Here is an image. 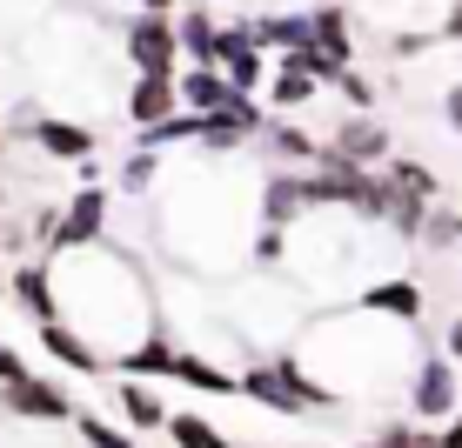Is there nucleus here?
I'll return each mask as SVG.
<instances>
[{
	"label": "nucleus",
	"mask_w": 462,
	"mask_h": 448,
	"mask_svg": "<svg viewBox=\"0 0 462 448\" xmlns=\"http://www.w3.org/2000/svg\"><path fill=\"white\" fill-rule=\"evenodd\" d=\"M101 228H107V187L101 181H81V187H74V201L60 207L47 248H88V242H101Z\"/></svg>",
	"instance_id": "obj_1"
},
{
	"label": "nucleus",
	"mask_w": 462,
	"mask_h": 448,
	"mask_svg": "<svg viewBox=\"0 0 462 448\" xmlns=\"http://www.w3.org/2000/svg\"><path fill=\"white\" fill-rule=\"evenodd\" d=\"M127 60H134V74H181V68H174V60H181V41H174L168 14H141V21H127Z\"/></svg>",
	"instance_id": "obj_2"
},
{
	"label": "nucleus",
	"mask_w": 462,
	"mask_h": 448,
	"mask_svg": "<svg viewBox=\"0 0 462 448\" xmlns=\"http://www.w3.org/2000/svg\"><path fill=\"white\" fill-rule=\"evenodd\" d=\"M0 408H7V415H21V422H74V402H68V389L41 381L34 368H27L21 381H0Z\"/></svg>",
	"instance_id": "obj_3"
},
{
	"label": "nucleus",
	"mask_w": 462,
	"mask_h": 448,
	"mask_svg": "<svg viewBox=\"0 0 462 448\" xmlns=\"http://www.w3.org/2000/svg\"><path fill=\"white\" fill-rule=\"evenodd\" d=\"M215 68L228 74V87H242V94H254V87L268 81V54H262V41L248 34V21L221 27V41H215Z\"/></svg>",
	"instance_id": "obj_4"
},
{
	"label": "nucleus",
	"mask_w": 462,
	"mask_h": 448,
	"mask_svg": "<svg viewBox=\"0 0 462 448\" xmlns=\"http://www.w3.org/2000/svg\"><path fill=\"white\" fill-rule=\"evenodd\" d=\"M409 408H416V422H449V415H456V361L449 355H422L416 361Z\"/></svg>",
	"instance_id": "obj_5"
},
{
	"label": "nucleus",
	"mask_w": 462,
	"mask_h": 448,
	"mask_svg": "<svg viewBox=\"0 0 462 448\" xmlns=\"http://www.w3.org/2000/svg\"><path fill=\"white\" fill-rule=\"evenodd\" d=\"M27 141H34L41 154H54V161H94V134H88L81 121L34 114V121H27Z\"/></svg>",
	"instance_id": "obj_6"
},
{
	"label": "nucleus",
	"mask_w": 462,
	"mask_h": 448,
	"mask_svg": "<svg viewBox=\"0 0 462 448\" xmlns=\"http://www.w3.org/2000/svg\"><path fill=\"white\" fill-rule=\"evenodd\" d=\"M362 315H389V322H409V328H416V322H422V281H416V275L375 281L369 295H362Z\"/></svg>",
	"instance_id": "obj_7"
},
{
	"label": "nucleus",
	"mask_w": 462,
	"mask_h": 448,
	"mask_svg": "<svg viewBox=\"0 0 462 448\" xmlns=\"http://www.w3.org/2000/svg\"><path fill=\"white\" fill-rule=\"evenodd\" d=\"M174 94H181V107H195V114H221L242 87H228L221 68H181L174 74Z\"/></svg>",
	"instance_id": "obj_8"
},
{
	"label": "nucleus",
	"mask_w": 462,
	"mask_h": 448,
	"mask_svg": "<svg viewBox=\"0 0 462 448\" xmlns=\"http://www.w3.org/2000/svg\"><path fill=\"white\" fill-rule=\"evenodd\" d=\"M41 348H47V355H54L60 368H74V375H101V368H107V355H101V348H94V342H81V334H74L68 322H60V315H54V322H41Z\"/></svg>",
	"instance_id": "obj_9"
},
{
	"label": "nucleus",
	"mask_w": 462,
	"mask_h": 448,
	"mask_svg": "<svg viewBox=\"0 0 462 448\" xmlns=\"http://www.w3.org/2000/svg\"><path fill=\"white\" fill-rule=\"evenodd\" d=\"M174 355H181V348H174L162 328H148V342H134L127 355H115L107 368H115V375H148V381H168V375H174Z\"/></svg>",
	"instance_id": "obj_10"
},
{
	"label": "nucleus",
	"mask_w": 462,
	"mask_h": 448,
	"mask_svg": "<svg viewBox=\"0 0 462 448\" xmlns=\"http://www.w3.org/2000/svg\"><path fill=\"white\" fill-rule=\"evenodd\" d=\"M174 107H181V94H174V74H141V81L127 87V121H134V127L168 121Z\"/></svg>",
	"instance_id": "obj_11"
},
{
	"label": "nucleus",
	"mask_w": 462,
	"mask_h": 448,
	"mask_svg": "<svg viewBox=\"0 0 462 448\" xmlns=\"http://www.w3.org/2000/svg\"><path fill=\"white\" fill-rule=\"evenodd\" d=\"M328 154H342V161H389V134H382L375 121H362V114H348L342 127H336V141H328Z\"/></svg>",
	"instance_id": "obj_12"
},
{
	"label": "nucleus",
	"mask_w": 462,
	"mask_h": 448,
	"mask_svg": "<svg viewBox=\"0 0 462 448\" xmlns=\"http://www.w3.org/2000/svg\"><path fill=\"white\" fill-rule=\"evenodd\" d=\"M7 288H14V301H21V308L34 315V322H54V315H60V301H54V268H41V261H21Z\"/></svg>",
	"instance_id": "obj_13"
},
{
	"label": "nucleus",
	"mask_w": 462,
	"mask_h": 448,
	"mask_svg": "<svg viewBox=\"0 0 462 448\" xmlns=\"http://www.w3.org/2000/svg\"><path fill=\"white\" fill-rule=\"evenodd\" d=\"M115 402H121V415H127V428H134V435H154V428H168V408L154 402V389H141V375L115 381Z\"/></svg>",
	"instance_id": "obj_14"
},
{
	"label": "nucleus",
	"mask_w": 462,
	"mask_h": 448,
	"mask_svg": "<svg viewBox=\"0 0 462 448\" xmlns=\"http://www.w3.org/2000/svg\"><path fill=\"white\" fill-rule=\"evenodd\" d=\"M174 41H181V54L195 60V68H215V41H221V27H215V14H208V7H188L181 21H174Z\"/></svg>",
	"instance_id": "obj_15"
},
{
	"label": "nucleus",
	"mask_w": 462,
	"mask_h": 448,
	"mask_svg": "<svg viewBox=\"0 0 462 448\" xmlns=\"http://www.w3.org/2000/svg\"><path fill=\"white\" fill-rule=\"evenodd\" d=\"M168 381H188V389H201V395H242V375H228V368L208 361V355H174Z\"/></svg>",
	"instance_id": "obj_16"
},
{
	"label": "nucleus",
	"mask_w": 462,
	"mask_h": 448,
	"mask_svg": "<svg viewBox=\"0 0 462 448\" xmlns=\"http://www.w3.org/2000/svg\"><path fill=\"white\" fill-rule=\"evenodd\" d=\"M242 395H248V402H262V408H275V415H309V408H301V395L275 375V368H248V375H242Z\"/></svg>",
	"instance_id": "obj_17"
},
{
	"label": "nucleus",
	"mask_w": 462,
	"mask_h": 448,
	"mask_svg": "<svg viewBox=\"0 0 462 448\" xmlns=\"http://www.w3.org/2000/svg\"><path fill=\"white\" fill-rule=\"evenodd\" d=\"M309 41L322 47L328 60H342V68L356 60V47H348V14H342V7H315V14H309Z\"/></svg>",
	"instance_id": "obj_18"
},
{
	"label": "nucleus",
	"mask_w": 462,
	"mask_h": 448,
	"mask_svg": "<svg viewBox=\"0 0 462 448\" xmlns=\"http://www.w3.org/2000/svg\"><path fill=\"white\" fill-rule=\"evenodd\" d=\"M248 34L262 47H295L309 41V14H248Z\"/></svg>",
	"instance_id": "obj_19"
},
{
	"label": "nucleus",
	"mask_w": 462,
	"mask_h": 448,
	"mask_svg": "<svg viewBox=\"0 0 462 448\" xmlns=\"http://www.w3.org/2000/svg\"><path fill=\"white\" fill-rule=\"evenodd\" d=\"M168 435H174V448H235L215 422H201V415H168Z\"/></svg>",
	"instance_id": "obj_20"
},
{
	"label": "nucleus",
	"mask_w": 462,
	"mask_h": 448,
	"mask_svg": "<svg viewBox=\"0 0 462 448\" xmlns=\"http://www.w3.org/2000/svg\"><path fill=\"white\" fill-rule=\"evenodd\" d=\"M262 141H268V148H275V154H289V161H322V141H315V134H301V127H268L262 121Z\"/></svg>",
	"instance_id": "obj_21"
},
{
	"label": "nucleus",
	"mask_w": 462,
	"mask_h": 448,
	"mask_svg": "<svg viewBox=\"0 0 462 448\" xmlns=\"http://www.w3.org/2000/svg\"><path fill=\"white\" fill-rule=\"evenodd\" d=\"M315 87H322V81H315V74H295V68H275V87H268V101H275V107H282V114H289V107H309V101H315Z\"/></svg>",
	"instance_id": "obj_22"
},
{
	"label": "nucleus",
	"mask_w": 462,
	"mask_h": 448,
	"mask_svg": "<svg viewBox=\"0 0 462 448\" xmlns=\"http://www.w3.org/2000/svg\"><path fill=\"white\" fill-rule=\"evenodd\" d=\"M382 168H389V187H402V195H436V174H429L422 161H395V154H389V161H382Z\"/></svg>",
	"instance_id": "obj_23"
},
{
	"label": "nucleus",
	"mask_w": 462,
	"mask_h": 448,
	"mask_svg": "<svg viewBox=\"0 0 462 448\" xmlns=\"http://www.w3.org/2000/svg\"><path fill=\"white\" fill-rule=\"evenodd\" d=\"M74 428H81V442H88V448H134V442L121 435V428H107L101 415H81V408H74Z\"/></svg>",
	"instance_id": "obj_24"
},
{
	"label": "nucleus",
	"mask_w": 462,
	"mask_h": 448,
	"mask_svg": "<svg viewBox=\"0 0 462 448\" xmlns=\"http://www.w3.org/2000/svg\"><path fill=\"white\" fill-rule=\"evenodd\" d=\"M154 168H162V161H154V148H141V154H127V161H121V187H127V195H148V181H154Z\"/></svg>",
	"instance_id": "obj_25"
},
{
	"label": "nucleus",
	"mask_w": 462,
	"mask_h": 448,
	"mask_svg": "<svg viewBox=\"0 0 462 448\" xmlns=\"http://www.w3.org/2000/svg\"><path fill=\"white\" fill-rule=\"evenodd\" d=\"M328 87H342V101H348V107H362V114H369V107H375V87L362 81L356 68H342V74H336V81H328Z\"/></svg>",
	"instance_id": "obj_26"
},
{
	"label": "nucleus",
	"mask_w": 462,
	"mask_h": 448,
	"mask_svg": "<svg viewBox=\"0 0 462 448\" xmlns=\"http://www.w3.org/2000/svg\"><path fill=\"white\" fill-rule=\"evenodd\" d=\"M348 448H416V428H382L375 442H348Z\"/></svg>",
	"instance_id": "obj_27"
},
{
	"label": "nucleus",
	"mask_w": 462,
	"mask_h": 448,
	"mask_svg": "<svg viewBox=\"0 0 462 448\" xmlns=\"http://www.w3.org/2000/svg\"><path fill=\"white\" fill-rule=\"evenodd\" d=\"M442 121H449V134H462V81L442 94Z\"/></svg>",
	"instance_id": "obj_28"
},
{
	"label": "nucleus",
	"mask_w": 462,
	"mask_h": 448,
	"mask_svg": "<svg viewBox=\"0 0 462 448\" xmlns=\"http://www.w3.org/2000/svg\"><path fill=\"white\" fill-rule=\"evenodd\" d=\"M442 355H449V361H462V315L449 322V342H442Z\"/></svg>",
	"instance_id": "obj_29"
},
{
	"label": "nucleus",
	"mask_w": 462,
	"mask_h": 448,
	"mask_svg": "<svg viewBox=\"0 0 462 448\" xmlns=\"http://www.w3.org/2000/svg\"><path fill=\"white\" fill-rule=\"evenodd\" d=\"M436 448H462V415H449V428L436 435Z\"/></svg>",
	"instance_id": "obj_30"
},
{
	"label": "nucleus",
	"mask_w": 462,
	"mask_h": 448,
	"mask_svg": "<svg viewBox=\"0 0 462 448\" xmlns=\"http://www.w3.org/2000/svg\"><path fill=\"white\" fill-rule=\"evenodd\" d=\"M141 7H148V14H168V7H174V0H141Z\"/></svg>",
	"instance_id": "obj_31"
},
{
	"label": "nucleus",
	"mask_w": 462,
	"mask_h": 448,
	"mask_svg": "<svg viewBox=\"0 0 462 448\" xmlns=\"http://www.w3.org/2000/svg\"><path fill=\"white\" fill-rule=\"evenodd\" d=\"M449 34H456V41H462V7H456V14H449Z\"/></svg>",
	"instance_id": "obj_32"
},
{
	"label": "nucleus",
	"mask_w": 462,
	"mask_h": 448,
	"mask_svg": "<svg viewBox=\"0 0 462 448\" xmlns=\"http://www.w3.org/2000/svg\"><path fill=\"white\" fill-rule=\"evenodd\" d=\"M0 201H7V174H0Z\"/></svg>",
	"instance_id": "obj_33"
}]
</instances>
